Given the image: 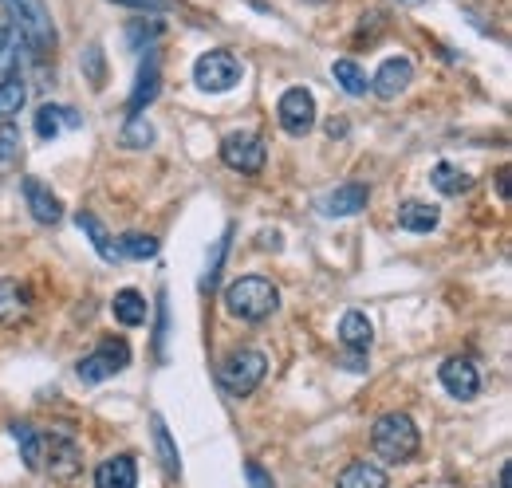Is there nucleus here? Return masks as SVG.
<instances>
[{
	"mask_svg": "<svg viewBox=\"0 0 512 488\" xmlns=\"http://www.w3.org/2000/svg\"><path fill=\"white\" fill-rule=\"evenodd\" d=\"M12 16V24L20 28V40L32 48V56H48L56 52L60 36H56V24H52V12L44 0H0Z\"/></svg>",
	"mask_w": 512,
	"mask_h": 488,
	"instance_id": "1",
	"label": "nucleus"
},
{
	"mask_svg": "<svg viewBox=\"0 0 512 488\" xmlns=\"http://www.w3.org/2000/svg\"><path fill=\"white\" fill-rule=\"evenodd\" d=\"M225 307H229V315H237L245 323H260L280 307V292L264 276H245L225 288Z\"/></svg>",
	"mask_w": 512,
	"mask_h": 488,
	"instance_id": "2",
	"label": "nucleus"
},
{
	"mask_svg": "<svg viewBox=\"0 0 512 488\" xmlns=\"http://www.w3.org/2000/svg\"><path fill=\"white\" fill-rule=\"evenodd\" d=\"M371 445H375V453L383 457V461H410L414 453H418V445H422V437H418V426L406 418V414H383L375 429H371Z\"/></svg>",
	"mask_w": 512,
	"mask_h": 488,
	"instance_id": "3",
	"label": "nucleus"
},
{
	"mask_svg": "<svg viewBox=\"0 0 512 488\" xmlns=\"http://www.w3.org/2000/svg\"><path fill=\"white\" fill-rule=\"evenodd\" d=\"M264 374H268V359L260 351H253V347L233 351L221 363V370H217V378H221V386H225L229 398H249L256 386L264 382Z\"/></svg>",
	"mask_w": 512,
	"mask_h": 488,
	"instance_id": "4",
	"label": "nucleus"
},
{
	"mask_svg": "<svg viewBox=\"0 0 512 488\" xmlns=\"http://www.w3.org/2000/svg\"><path fill=\"white\" fill-rule=\"evenodd\" d=\"M241 75H245L241 60H237L233 52H225V48H217V52H205L201 60L193 63V83H197L201 91H213V95H221V91H233V87L241 83Z\"/></svg>",
	"mask_w": 512,
	"mask_h": 488,
	"instance_id": "5",
	"label": "nucleus"
},
{
	"mask_svg": "<svg viewBox=\"0 0 512 488\" xmlns=\"http://www.w3.org/2000/svg\"><path fill=\"white\" fill-rule=\"evenodd\" d=\"M127 366H130L127 339H103L87 359H79L75 374H79V382H103V378H115Z\"/></svg>",
	"mask_w": 512,
	"mask_h": 488,
	"instance_id": "6",
	"label": "nucleus"
},
{
	"mask_svg": "<svg viewBox=\"0 0 512 488\" xmlns=\"http://www.w3.org/2000/svg\"><path fill=\"white\" fill-rule=\"evenodd\" d=\"M264 158H268L264 142L256 134H249V130H237V134H229L221 142V162L229 170H237V174H260L264 170Z\"/></svg>",
	"mask_w": 512,
	"mask_h": 488,
	"instance_id": "7",
	"label": "nucleus"
},
{
	"mask_svg": "<svg viewBox=\"0 0 512 488\" xmlns=\"http://www.w3.org/2000/svg\"><path fill=\"white\" fill-rule=\"evenodd\" d=\"M276 115H280V126L292 138H304L316 126V99H312V91H304V87L284 91L280 103H276Z\"/></svg>",
	"mask_w": 512,
	"mask_h": 488,
	"instance_id": "8",
	"label": "nucleus"
},
{
	"mask_svg": "<svg viewBox=\"0 0 512 488\" xmlns=\"http://www.w3.org/2000/svg\"><path fill=\"white\" fill-rule=\"evenodd\" d=\"M52 469V477H60V481H71L79 469H83V453H79V445H75V437L71 433H44V461H40V469Z\"/></svg>",
	"mask_w": 512,
	"mask_h": 488,
	"instance_id": "9",
	"label": "nucleus"
},
{
	"mask_svg": "<svg viewBox=\"0 0 512 488\" xmlns=\"http://www.w3.org/2000/svg\"><path fill=\"white\" fill-rule=\"evenodd\" d=\"M410 79H414V63L406 60V56H390V60H383V67L375 71L371 91H375L379 99H398V95L410 87Z\"/></svg>",
	"mask_w": 512,
	"mask_h": 488,
	"instance_id": "10",
	"label": "nucleus"
},
{
	"mask_svg": "<svg viewBox=\"0 0 512 488\" xmlns=\"http://www.w3.org/2000/svg\"><path fill=\"white\" fill-rule=\"evenodd\" d=\"M438 378H442V386L453 398H477V390H481V374L469 359H446Z\"/></svg>",
	"mask_w": 512,
	"mask_h": 488,
	"instance_id": "11",
	"label": "nucleus"
},
{
	"mask_svg": "<svg viewBox=\"0 0 512 488\" xmlns=\"http://www.w3.org/2000/svg\"><path fill=\"white\" fill-rule=\"evenodd\" d=\"M146 52H150V56L138 67V83H134V91H130V115H142V107H150V103L158 99V91H162L158 56H154V48H146Z\"/></svg>",
	"mask_w": 512,
	"mask_h": 488,
	"instance_id": "12",
	"label": "nucleus"
},
{
	"mask_svg": "<svg viewBox=\"0 0 512 488\" xmlns=\"http://www.w3.org/2000/svg\"><path fill=\"white\" fill-rule=\"evenodd\" d=\"M28 315H32V292H28L20 280L4 276V280H0V323H4V327H16V323H24Z\"/></svg>",
	"mask_w": 512,
	"mask_h": 488,
	"instance_id": "13",
	"label": "nucleus"
},
{
	"mask_svg": "<svg viewBox=\"0 0 512 488\" xmlns=\"http://www.w3.org/2000/svg\"><path fill=\"white\" fill-rule=\"evenodd\" d=\"M24 201H28L32 217H36L40 225H56V221L64 217V205H60V197H56L48 185L40 182V178H24Z\"/></svg>",
	"mask_w": 512,
	"mask_h": 488,
	"instance_id": "14",
	"label": "nucleus"
},
{
	"mask_svg": "<svg viewBox=\"0 0 512 488\" xmlns=\"http://www.w3.org/2000/svg\"><path fill=\"white\" fill-rule=\"evenodd\" d=\"M367 197H371V189L359 182L351 185H339V189H331L327 197L320 201V209L327 217H355L359 209H367Z\"/></svg>",
	"mask_w": 512,
	"mask_h": 488,
	"instance_id": "15",
	"label": "nucleus"
},
{
	"mask_svg": "<svg viewBox=\"0 0 512 488\" xmlns=\"http://www.w3.org/2000/svg\"><path fill=\"white\" fill-rule=\"evenodd\" d=\"M339 343H343L347 351L367 355L371 343H375V327H371V319H367L363 311H347L343 323H339Z\"/></svg>",
	"mask_w": 512,
	"mask_h": 488,
	"instance_id": "16",
	"label": "nucleus"
},
{
	"mask_svg": "<svg viewBox=\"0 0 512 488\" xmlns=\"http://www.w3.org/2000/svg\"><path fill=\"white\" fill-rule=\"evenodd\" d=\"M75 130V126H83V119L71 111V107H52V103H44L40 111H36V134L44 138V142H52L60 130Z\"/></svg>",
	"mask_w": 512,
	"mask_h": 488,
	"instance_id": "17",
	"label": "nucleus"
},
{
	"mask_svg": "<svg viewBox=\"0 0 512 488\" xmlns=\"http://www.w3.org/2000/svg\"><path fill=\"white\" fill-rule=\"evenodd\" d=\"M134 481H138V469L130 457H107L95 469V488H134Z\"/></svg>",
	"mask_w": 512,
	"mask_h": 488,
	"instance_id": "18",
	"label": "nucleus"
},
{
	"mask_svg": "<svg viewBox=\"0 0 512 488\" xmlns=\"http://www.w3.org/2000/svg\"><path fill=\"white\" fill-rule=\"evenodd\" d=\"M398 229H406V233H430V229H438V209L426 205V201H402L398 205Z\"/></svg>",
	"mask_w": 512,
	"mask_h": 488,
	"instance_id": "19",
	"label": "nucleus"
},
{
	"mask_svg": "<svg viewBox=\"0 0 512 488\" xmlns=\"http://www.w3.org/2000/svg\"><path fill=\"white\" fill-rule=\"evenodd\" d=\"M335 488H390V481H386V473L379 469V465H371V461H355V465H347V469L339 473Z\"/></svg>",
	"mask_w": 512,
	"mask_h": 488,
	"instance_id": "20",
	"label": "nucleus"
},
{
	"mask_svg": "<svg viewBox=\"0 0 512 488\" xmlns=\"http://www.w3.org/2000/svg\"><path fill=\"white\" fill-rule=\"evenodd\" d=\"M111 311H115V319L123 323V327H138V323H146V296L142 292H134V288H123L119 296H115V304H111Z\"/></svg>",
	"mask_w": 512,
	"mask_h": 488,
	"instance_id": "21",
	"label": "nucleus"
},
{
	"mask_svg": "<svg viewBox=\"0 0 512 488\" xmlns=\"http://www.w3.org/2000/svg\"><path fill=\"white\" fill-rule=\"evenodd\" d=\"M75 225H79V229H83V233L91 237L95 252H99L103 260H111V264L119 260V252H115V244H111V233L103 229V221H99L95 213H83V209H79V213H75Z\"/></svg>",
	"mask_w": 512,
	"mask_h": 488,
	"instance_id": "22",
	"label": "nucleus"
},
{
	"mask_svg": "<svg viewBox=\"0 0 512 488\" xmlns=\"http://www.w3.org/2000/svg\"><path fill=\"white\" fill-rule=\"evenodd\" d=\"M331 75H335V83H339L347 95H355V99L371 91V79H367V71H363V67H359L355 60H335Z\"/></svg>",
	"mask_w": 512,
	"mask_h": 488,
	"instance_id": "23",
	"label": "nucleus"
},
{
	"mask_svg": "<svg viewBox=\"0 0 512 488\" xmlns=\"http://www.w3.org/2000/svg\"><path fill=\"white\" fill-rule=\"evenodd\" d=\"M12 437H16L20 453H24V465H28V469H40V461H44V433L32 429L28 422H16V426H12Z\"/></svg>",
	"mask_w": 512,
	"mask_h": 488,
	"instance_id": "24",
	"label": "nucleus"
},
{
	"mask_svg": "<svg viewBox=\"0 0 512 488\" xmlns=\"http://www.w3.org/2000/svg\"><path fill=\"white\" fill-rule=\"evenodd\" d=\"M150 426H154V445H158L162 469H166L170 477H178V473H182V457H178V449H174V437H170V429H166V422H162V414H154Z\"/></svg>",
	"mask_w": 512,
	"mask_h": 488,
	"instance_id": "25",
	"label": "nucleus"
},
{
	"mask_svg": "<svg viewBox=\"0 0 512 488\" xmlns=\"http://www.w3.org/2000/svg\"><path fill=\"white\" fill-rule=\"evenodd\" d=\"M430 182L438 193H446V197H457V193H465V189H473V178L465 174V170H457V166H449V162H438L434 166V174H430Z\"/></svg>",
	"mask_w": 512,
	"mask_h": 488,
	"instance_id": "26",
	"label": "nucleus"
},
{
	"mask_svg": "<svg viewBox=\"0 0 512 488\" xmlns=\"http://www.w3.org/2000/svg\"><path fill=\"white\" fill-rule=\"evenodd\" d=\"M24 99H28V91H24V79H20V75L0 79V119L8 122L12 115H20Z\"/></svg>",
	"mask_w": 512,
	"mask_h": 488,
	"instance_id": "27",
	"label": "nucleus"
},
{
	"mask_svg": "<svg viewBox=\"0 0 512 488\" xmlns=\"http://www.w3.org/2000/svg\"><path fill=\"white\" fill-rule=\"evenodd\" d=\"M115 252L127 256V260H150V256H158V241L146 237V233H123L119 244H115Z\"/></svg>",
	"mask_w": 512,
	"mask_h": 488,
	"instance_id": "28",
	"label": "nucleus"
},
{
	"mask_svg": "<svg viewBox=\"0 0 512 488\" xmlns=\"http://www.w3.org/2000/svg\"><path fill=\"white\" fill-rule=\"evenodd\" d=\"M119 142H123L127 150H146V146L154 142V126L142 119V115H130L127 126H123V134H119Z\"/></svg>",
	"mask_w": 512,
	"mask_h": 488,
	"instance_id": "29",
	"label": "nucleus"
},
{
	"mask_svg": "<svg viewBox=\"0 0 512 488\" xmlns=\"http://www.w3.org/2000/svg\"><path fill=\"white\" fill-rule=\"evenodd\" d=\"M20 130L12 122H0V162H16L20 158Z\"/></svg>",
	"mask_w": 512,
	"mask_h": 488,
	"instance_id": "30",
	"label": "nucleus"
},
{
	"mask_svg": "<svg viewBox=\"0 0 512 488\" xmlns=\"http://www.w3.org/2000/svg\"><path fill=\"white\" fill-rule=\"evenodd\" d=\"M83 63H87V79H91V87L99 91V87H103V79H107V75H103V48H99V44H91V48L83 52Z\"/></svg>",
	"mask_w": 512,
	"mask_h": 488,
	"instance_id": "31",
	"label": "nucleus"
},
{
	"mask_svg": "<svg viewBox=\"0 0 512 488\" xmlns=\"http://www.w3.org/2000/svg\"><path fill=\"white\" fill-rule=\"evenodd\" d=\"M158 32H162V24H158V20H154V24H130V28H127L130 48H134V52H142V40L150 44V40H154Z\"/></svg>",
	"mask_w": 512,
	"mask_h": 488,
	"instance_id": "32",
	"label": "nucleus"
},
{
	"mask_svg": "<svg viewBox=\"0 0 512 488\" xmlns=\"http://www.w3.org/2000/svg\"><path fill=\"white\" fill-rule=\"evenodd\" d=\"M245 477H249V488H276V481H272V477H268V473H264L256 461H249V465H245Z\"/></svg>",
	"mask_w": 512,
	"mask_h": 488,
	"instance_id": "33",
	"label": "nucleus"
},
{
	"mask_svg": "<svg viewBox=\"0 0 512 488\" xmlns=\"http://www.w3.org/2000/svg\"><path fill=\"white\" fill-rule=\"evenodd\" d=\"M8 52H12V24L0 20V63L8 60Z\"/></svg>",
	"mask_w": 512,
	"mask_h": 488,
	"instance_id": "34",
	"label": "nucleus"
},
{
	"mask_svg": "<svg viewBox=\"0 0 512 488\" xmlns=\"http://www.w3.org/2000/svg\"><path fill=\"white\" fill-rule=\"evenodd\" d=\"M119 4H130V8H154V12H158V8H170L174 0H119Z\"/></svg>",
	"mask_w": 512,
	"mask_h": 488,
	"instance_id": "35",
	"label": "nucleus"
},
{
	"mask_svg": "<svg viewBox=\"0 0 512 488\" xmlns=\"http://www.w3.org/2000/svg\"><path fill=\"white\" fill-rule=\"evenodd\" d=\"M260 248H272L276 252L280 248V233H260Z\"/></svg>",
	"mask_w": 512,
	"mask_h": 488,
	"instance_id": "36",
	"label": "nucleus"
},
{
	"mask_svg": "<svg viewBox=\"0 0 512 488\" xmlns=\"http://www.w3.org/2000/svg\"><path fill=\"white\" fill-rule=\"evenodd\" d=\"M497 185H501V197L509 201V170H501V178H497Z\"/></svg>",
	"mask_w": 512,
	"mask_h": 488,
	"instance_id": "37",
	"label": "nucleus"
},
{
	"mask_svg": "<svg viewBox=\"0 0 512 488\" xmlns=\"http://www.w3.org/2000/svg\"><path fill=\"white\" fill-rule=\"evenodd\" d=\"M398 4H410V8H418V4H426V0H398Z\"/></svg>",
	"mask_w": 512,
	"mask_h": 488,
	"instance_id": "38",
	"label": "nucleus"
}]
</instances>
